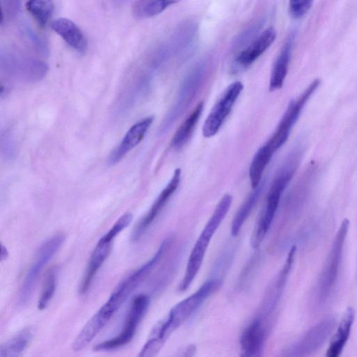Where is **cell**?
<instances>
[{"label":"cell","mask_w":357,"mask_h":357,"mask_svg":"<svg viewBox=\"0 0 357 357\" xmlns=\"http://www.w3.org/2000/svg\"><path fill=\"white\" fill-rule=\"evenodd\" d=\"M232 203V197L228 194L225 195L198 237L190 254L183 280L179 286L180 291H186L199 272L212 237L227 215Z\"/></svg>","instance_id":"1"},{"label":"cell","mask_w":357,"mask_h":357,"mask_svg":"<svg viewBox=\"0 0 357 357\" xmlns=\"http://www.w3.org/2000/svg\"><path fill=\"white\" fill-rule=\"evenodd\" d=\"M221 285V282L219 280L209 281L194 294L180 301L173 308L167 319L155 326L150 338L165 343L169 336L184 323L208 297L219 289Z\"/></svg>","instance_id":"2"},{"label":"cell","mask_w":357,"mask_h":357,"mask_svg":"<svg viewBox=\"0 0 357 357\" xmlns=\"http://www.w3.org/2000/svg\"><path fill=\"white\" fill-rule=\"evenodd\" d=\"M299 158L297 155L293 156L273 180L265 208L251 236V245L254 249H258L263 242L280 206L282 196L297 169Z\"/></svg>","instance_id":"3"},{"label":"cell","mask_w":357,"mask_h":357,"mask_svg":"<svg viewBox=\"0 0 357 357\" xmlns=\"http://www.w3.org/2000/svg\"><path fill=\"white\" fill-rule=\"evenodd\" d=\"M349 227V221H343L332 245L331 249L316 286V299L319 304L330 297L336 284L341 262L344 245Z\"/></svg>","instance_id":"4"},{"label":"cell","mask_w":357,"mask_h":357,"mask_svg":"<svg viewBox=\"0 0 357 357\" xmlns=\"http://www.w3.org/2000/svg\"><path fill=\"white\" fill-rule=\"evenodd\" d=\"M206 75L207 66L206 64H201L186 76L180 88L174 106L167 114L160 127V134L167 133L186 110L201 88L206 80Z\"/></svg>","instance_id":"5"},{"label":"cell","mask_w":357,"mask_h":357,"mask_svg":"<svg viewBox=\"0 0 357 357\" xmlns=\"http://www.w3.org/2000/svg\"><path fill=\"white\" fill-rule=\"evenodd\" d=\"M65 241L64 234L60 233L49 238L37 251L35 260L27 272L19 295V304L25 306L30 301L38 278L44 267L53 258Z\"/></svg>","instance_id":"6"},{"label":"cell","mask_w":357,"mask_h":357,"mask_svg":"<svg viewBox=\"0 0 357 357\" xmlns=\"http://www.w3.org/2000/svg\"><path fill=\"white\" fill-rule=\"evenodd\" d=\"M320 85L321 80L316 79L297 99L291 101L279 126L266 143L273 153L279 150L286 143L304 107Z\"/></svg>","instance_id":"7"},{"label":"cell","mask_w":357,"mask_h":357,"mask_svg":"<svg viewBox=\"0 0 357 357\" xmlns=\"http://www.w3.org/2000/svg\"><path fill=\"white\" fill-rule=\"evenodd\" d=\"M150 299L147 295L135 297L127 317L124 328L117 336L97 345L95 351H108L121 348L129 344L134 338L137 329L145 315Z\"/></svg>","instance_id":"8"},{"label":"cell","mask_w":357,"mask_h":357,"mask_svg":"<svg viewBox=\"0 0 357 357\" xmlns=\"http://www.w3.org/2000/svg\"><path fill=\"white\" fill-rule=\"evenodd\" d=\"M336 325L333 317L317 323L297 341L291 345L284 353L285 356H306L319 349L332 333Z\"/></svg>","instance_id":"9"},{"label":"cell","mask_w":357,"mask_h":357,"mask_svg":"<svg viewBox=\"0 0 357 357\" xmlns=\"http://www.w3.org/2000/svg\"><path fill=\"white\" fill-rule=\"evenodd\" d=\"M243 89V84L238 82L227 88L206 119L203 127L204 137L212 138L217 135Z\"/></svg>","instance_id":"10"},{"label":"cell","mask_w":357,"mask_h":357,"mask_svg":"<svg viewBox=\"0 0 357 357\" xmlns=\"http://www.w3.org/2000/svg\"><path fill=\"white\" fill-rule=\"evenodd\" d=\"M2 67L12 77L31 84L43 80L49 70L42 61L13 56L2 60Z\"/></svg>","instance_id":"11"},{"label":"cell","mask_w":357,"mask_h":357,"mask_svg":"<svg viewBox=\"0 0 357 357\" xmlns=\"http://www.w3.org/2000/svg\"><path fill=\"white\" fill-rule=\"evenodd\" d=\"M181 174L182 171L180 169H177L175 171L173 177L167 186L162 191L160 195L158 196L147 214L138 223L132 234V241L134 242H137L140 239L158 214L161 213L169 203L171 197L177 190L180 184Z\"/></svg>","instance_id":"12"},{"label":"cell","mask_w":357,"mask_h":357,"mask_svg":"<svg viewBox=\"0 0 357 357\" xmlns=\"http://www.w3.org/2000/svg\"><path fill=\"white\" fill-rule=\"evenodd\" d=\"M296 251L297 248L295 247L291 248L282 271L280 274L278 275L276 280L265 296L262 307V313L260 317L264 320L265 319V317L272 313L281 299L294 263Z\"/></svg>","instance_id":"13"},{"label":"cell","mask_w":357,"mask_h":357,"mask_svg":"<svg viewBox=\"0 0 357 357\" xmlns=\"http://www.w3.org/2000/svg\"><path fill=\"white\" fill-rule=\"evenodd\" d=\"M264 320L258 317L243 332L241 338L242 356L257 357L262 355L267 338Z\"/></svg>","instance_id":"14"},{"label":"cell","mask_w":357,"mask_h":357,"mask_svg":"<svg viewBox=\"0 0 357 357\" xmlns=\"http://www.w3.org/2000/svg\"><path fill=\"white\" fill-rule=\"evenodd\" d=\"M153 122V117L148 116L134 125L128 131L120 145L110 154L109 164L112 166L120 162L128 153L137 147L144 139Z\"/></svg>","instance_id":"15"},{"label":"cell","mask_w":357,"mask_h":357,"mask_svg":"<svg viewBox=\"0 0 357 357\" xmlns=\"http://www.w3.org/2000/svg\"><path fill=\"white\" fill-rule=\"evenodd\" d=\"M114 241L103 236L97 243L87 267L86 274L80 287L81 295H85L89 291L95 276L108 258Z\"/></svg>","instance_id":"16"},{"label":"cell","mask_w":357,"mask_h":357,"mask_svg":"<svg viewBox=\"0 0 357 357\" xmlns=\"http://www.w3.org/2000/svg\"><path fill=\"white\" fill-rule=\"evenodd\" d=\"M275 37L273 28L266 29L237 56L236 63L243 67L251 65L271 46Z\"/></svg>","instance_id":"17"},{"label":"cell","mask_w":357,"mask_h":357,"mask_svg":"<svg viewBox=\"0 0 357 357\" xmlns=\"http://www.w3.org/2000/svg\"><path fill=\"white\" fill-rule=\"evenodd\" d=\"M51 27L75 51L84 53L87 50V39L81 29L73 21L66 19H59L52 23Z\"/></svg>","instance_id":"18"},{"label":"cell","mask_w":357,"mask_h":357,"mask_svg":"<svg viewBox=\"0 0 357 357\" xmlns=\"http://www.w3.org/2000/svg\"><path fill=\"white\" fill-rule=\"evenodd\" d=\"M355 319L353 308H348L337 328L327 352L328 357H338L343 350L349 337Z\"/></svg>","instance_id":"19"},{"label":"cell","mask_w":357,"mask_h":357,"mask_svg":"<svg viewBox=\"0 0 357 357\" xmlns=\"http://www.w3.org/2000/svg\"><path fill=\"white\" fill-rule=\"evenodd\" d=\"M293 39V37L288 39L274 64L269 82L271 92L281 89L284 84L291 60Z\"/></svg>","instance_id":"20"},{"label":"cell","mask_w":357,"mask_h":357,"mask_svg":"<svg viewBox=\"0 0 357 357\" xmlns=\"http://www.w3.org/2000/svg\"><path fill=\"white\" fill-rule=\"evenodd\" d=\"M204 109V102L197 104L175 134L171 146L175 149L182 148L190 140Z\"/></svg>","instance_id":"21"},{"label":"cell","mask_w":357,"mask_h":357,"mask_svg":"<svg viewBox=\"0 0 357 357\" xmlns=\"http://www.w3.org/2000/svg\"><path fill=\"white\" fill-rule=\"evenodd\" d=\"M264 186V182H261L260 185L254 189V191L236 213L231 225V234L233 236H236L239 234L242 227L249 217L260 199Z\"/></svg>","instance_id":"22"},{"label":"cell","mask_w":357,"mask_h":357,"mask_svg":"<svg viewBox=\"0 0 357 357\" xmlns=\"http://www.w3.org/2000/svg\"><path fill=\"white\" fill-rule=\"evenodd\" d=\"M180 1L181 0H137L133 8V14L140 19L153 17Z\"/></svg>","instance_id":"23"},{"label":"cell","mask_w":357,"mask_h":357,"mask_svg":"<svg viewBox=\"0 0 357 357\" xmlns=\"http://www.w3.org/2000/svg\"><path fill=\"white\" fill-rule=\"evenodd\" d=\"M273 154L265 144L258 150L254 156L249 170L251 184L254 189L261 183L262 175Z\"/></svg>","instance_id":"24"},{"label":"cell","mask_w":357,"mask_h":357,"mask_svg":"<svg viewBox=\"0 0 357 357\" xmlns=\"http://www.w3.org/2000/svg\"><path fill=\"white\" fill-rule=\"evenodd\" d=\"M33 337L31 328L22 330L0 346V357H16L26 349Z\"/></svg>","instance_id":"25"},{"label":"cell","mask_w":357,"mask_h":357,"mask_svg":"<svg viewBox=\"0 0 357 357\" xmlns=\"http://www.w3.org/2000/svg\"><path fill=\"white\" fill-rule=\"evenodd\" d=\"M26 9L39 25L45 27L53 14V0H29Z\"/></svg>","instance_id":"26"},{"label":"cell","mask_w":357,"mask_h":357,"mask_svg":"<svg viewBox=\"0 0 357 357\" xmlns=\"http://www.w3.org/2000/svg\"><path fill=\"white\" fill-rule=\"evenodd\" d=\"M57 279L58 269L53 268L47 273L41 297L38 302V308L39 310H42L47 308L53 299L56 290Z\"/></svg>","instance_id":"27"},{"label":"cell","mask_w":357,"mask_h":357,"mask_svg":"<svg viewBox=\"0 0 357 357\" xmlns=\"http://www.w3.org/2000/svg\"><path fill=\"white\" fill-rule=\"evenodd\" d=\"M314 0H290L291 16L295 19L304 16L312 6Z\"/></svg>","instance_id":"28"},{"label":"cell","mask_w":357,"mask_h":357,"mask_svg":"<svg viewBox=\"0 0 357 357\" xmlns=\"http://www.w3.org/2000/svg\"><path fill=\"white\" fill-rule=\"evenodd\" d=\"M133 220V215L131 213H127L121 217L114 223L112 228L106 234L107 236L112 240H114L115 237L127 228Z\"/></svg>","instance_id":"29"},{"label":"cell","mask_w":357,"mask_h":357,"mask_svg":"<svg viewBox=\"0 0 357 357\" xmlns=\"http://www.w3.org/2000/svg\"><path fill=\"white\" fill-rule=\"evenodd\" d=\"M260 23L258 25H255L253 27H250L249 29L246 31L244 34H243L239 38L237 39L236 42L235 44V47L238 48H242L245 47L246 44L252 40L253 37L257 34L258 32L259 28H260Z\"/></svg>","instance_id":"30"},{"label":"cell","mask_w":357,"mask_h":357,"mask_svg":"<svg viewBox=\"0 0 357 357\" xmlns=\"http://www.w3.org/2000/svg\"><path fill=\"white\" fill-rule=\"evenodd\" d=\"M196 352L195 346L190 345L186 348L183 349L182 352L178 355L180 356H191L195 354Z\"/></svg>","instance_id":"31"},{"label":"cell","mask_w":357,"mask_h":357,"mask_svg":"<svg viewBox=\"0 0 357 357\" xmlns=\"http://www.w3.org/2000/svg\"><path fill=\"white\" fill-rule=\"evenodd\" d=\"M8 256H9V254H8L7 249L3 245L2 246V253H1V261L6 260V258L8 257Z\"/></svg>","instance_id":"32"}]
</instances>
